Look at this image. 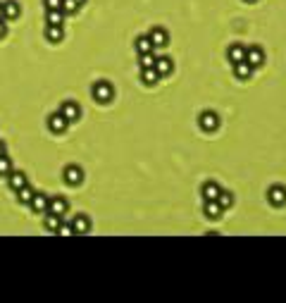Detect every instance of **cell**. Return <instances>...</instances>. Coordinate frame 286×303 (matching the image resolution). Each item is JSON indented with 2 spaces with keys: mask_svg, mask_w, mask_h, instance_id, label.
Segmentation results:
<instances>
[{
  "mask_svg": "<svg viewBox=\"0 0 286 303\" xmlns=\"http://www.w3.org/2000/svg\"><path fill=\"white\" fill-rule=\"evenodd\" d=\"M115 98V86L110 82H96L93 84V101L100 103V105H107V103H112Z\"/></svg>",
  "mask_w": 286,
  "mask_h": 303,
  "instance_id": "obj_1",
  "label": "cell"
},
{
  "mask_svg": "<svg viewBox=\"0 0 286 303\" xmlns=\"http://www.w3.org/2000/svg\"><path fill=\"white\" fill-rule=\"evenodd\" d=\"M198 127L203 129V131H207V134L217 131V129H220V115L212 110L200 112V115H198Z\"/></svg>",
  "mask_w": 286,
  "mask_h": 303,
  "instance_id": "obj_2",
  "label": "cell"
},
{
  "mask_svg": "<svg viewBox=\"0 0 286 303\" xmlns=\"http://www.w3.org/2000/svg\"><path fill=\"white\" fill-rule=\"evenodd\" d=\"M67 127H69V120H67V117H64L60 110L53 112V115L48 117V129H50L53 134H64V131H67Z\"/></svg>",
  "mask_w": 286,
  "mask_h": 303,
  "instance_id": "obj_3",
  "label": "cell"
},
{
  "mask_svg": "<svg viewBox=\"0 0 286 303\" xmlns=\"http://www.w3.org/2000/svg\"><path fill=\"white\" fill-rule=\"evenodd\" d=\"M267 201L269 205H274V208H284L286 205V186H269L267 191Z\"/></svg>",
  "mask_w": 286,
  "mask_h": 303,
  "instance_id": "obj_4",
  "label": "cell"
},
{
  "mask_svg": "<svg viewBox=\"0 0 286 303\" xmlns=\"http://www.w3.org/2000/svg\"><path fill=\"white\" fill-rule=\"evenodd\" d=\"M246 62L255 69V67H262L265 64V50L260 46H250V48H246Z\"/></svg>",
  "mask_w": 286,
  "mask_h": 303,
  "instance_id": "obj_5",
  "label": "cell"
},
{
  "mask_svg": "<svg viewBox=\"0 0 286 303\" xmlns=\"http://www.w3.org/2000/svg\"><path fill=\"white\" fill-rule=\"evenodd\" d=\"M62 175H64V182L69 184V186H79L84 182V170L79 165H67Z\"/></svg>",
  "mask_w": 286,
  "mask_h": 303,
  "instance_id": "obj_6",
  "label": "cell"
},
{
  "mask_svg": "<svg viewBox=\"0 0 286 303\" xmlns=\"http://www.w3.org/2000/svg\"><path fill=\"white\" fill-rule=\"evenodd\" d=\"M67 210H69V201H67L64 196H53L50 203H48V212H55V215H60V217H64Z\"/></svg>",
  "mask_w": 286,
  "mask_h": 303,
  "instance_id": "obj_7",
  "label": "cell"
},
{
  "mask_svg": "<svg viewBox=\"0 0 286 303\" xmlns=\"http://www.w3.org/2000/svg\"><path fill=\"white\" fill-rule=\"evenodd\" d=\"M60 112H62L64 117L69 120V124H72V122H77L81 117V108L77 105V101H64L62 105H60Z\"/></svg>",
  "mask_w": 286,
  "mask_h": 303,
  "instance_id": "obj_8",
  "label": "cell"
},
{
  "mask_svg": "<svg viewBox=\"0 0 286 303\" xmlns=\"http://www.w3.org/2000/svg\"><path fill=\"white\" fill-rule=\"evenodd\" d=\"M48 203H50V198H48L45 193L36 191L34 196H31V201H29V208L34 212H48Z\"/></svg>",
  "mask_w": 286,
  "mask_h": 303,
  "instance_id": "obj_9",
  "label": "cell"
},
{
  "mask_svg": "<svg viewBox=\"0 0 286 303\" xmlns=\"http://www.w3.org/2000/svg\"><path fill=\"white\" fill-rule=\"evenodd\" d=\"M151 43H153V48H165L167 43H170V34H167V29H153L151 31Z\"/></svg>",
  "mask_w": 286,
  "mask_h": 303,
  "instance_id": "obj_10",
  "label": "cell"
},
{
  "mask_svg": "<svg viewBox=\"0 0 286 303\" xmlns=\"http://www.w3.org/2000/svg\"><path fill=\"white\" fill-rule=\"evenodd\" d=\"M24 184H29V179H27V175L22 172V170H12L8 175V186L12 189V191H17V189H22Z\"/></svg>",
  "mask_w": 286,
  "mask_h": 303,
  "instance_id": "obj_11",
  "label": "cell"
},
{
  "mask_svg": "<svg viewBox=\"0 0 286 303\" xmlns=\"http://www.w3.org/2000/svg\"><path fill=\"white\" fill-rule=\"evenodd\" d=\"M155 72L160 77H170L174 72V60L172 57H155Z\"/></svg>",
  "mask_w": 286,
  "mask_h": 303,
  "instance_id": "obj_12",
  "label": "cell"
},
{
  "mask_svg": "<svg viewBox=\"0 0 286 303\" xmlns=\"http://www.w3.org/2000/svg\"><path fill=\"white\" fill-rule=\"evenodd\" d=\"M222 212H224V208L217 201H205L203 215H205L207 220H220V217H222Z\"/></svg>",
  "mask_w": 286,
  "mask_h": 303,
  "instance_id": "obj_13",
  "label": "cell"
},
{
  "mask_svg": "<svg viewBox=\"0 0 286 303\" xmlns=\"http://www.w3.org/2000/svg\"><path fill=\"white\" fill-rule=\"evenodd\" d=\"M19 15H22V10H19L17 0H8V3H3V19H17Z\"/></svg>",
  "mask_w": 286,
  "mask_h": 303,
  "instance_id": "obj_14",
  "label": "cell"
},
{
  "mask_svg": "<svg viewBox=\"0 0 286 303\" xmlns=\"http://www.w3.org/2000/svg\"><path fill=\"white\" fill-rule=\"evenodd\" d=\"M250 74H253V67H250L246 60H241V62L234 64V77H236L239 82H246V79H250Z\"/></svg>",
  "mask_w": 286,
  "mask_h": 303,
  "instance_id": "obj_15",
  "label": "cell"
},
{
  "mask_svg": "<svg viewBox=\"0 0 286 303\" xmlns=\"http://www.w3.org/2000/svg\"><path fill=\"white\" fill-rule=\"evenodd\" d=\"M227 57H229L232 64L241 62V60H246V48H243L241 43H234V46H229V50H227Z\"/></svg>",
  "mask_w": 286,
  "mask_h": 303,
  "instance_id": "obj_16",
  "label": "cell"
},
{
  "mask_svg": "<svg viewBox=\"0 0 286 303\" xmlns=\"http://www.w3.org/2000/svg\"><path fill=\"white\" fill-rule=\"evenodd\" d=\"M220 184H214V182H207L203 184V191H200V196H203V201H217V196H220Z\"/></svg>",
  "mask_w": 286,
  "mask_h": 303,
  "instance_id": "obj_17",
  "label": "cell"
},
{
  "mask_svg": "<svg viewBox=\"0 0 286 303\" xmlns=\"http://www.w3.org/2000/svg\"><path fill=\"white\" fill-rule=\"evenodd\" d=\"M72 227H74V234H89L91 232V220L86 215H77L74 222H72Z\"/></svg>",
  "mask_w": 286,
  "mask_h": 303,
  "instance_id": "obj_18",
  "label": "cell"
},
{
  "mask_svg": "<svg viewBox=\"0 0 286 303\" xmlns=\"http://www.w3.org/2000/svg\"><path fill=\"white\" fill-rule=\"evenodd\" d=\"M45 38H48L50 43H60L64 38V29L55 27V24H48V27H45Z\"/></svg>",
  "mask_w": 286,
  "mask_h": 303,
  "instance_id": "obj_19",
  "label": "cell"
},
{
  "mask_svg": "<svg viewBox=\"0 0 286 303\" xmlns=\"http://www.w3.org/2000/svg\"><path fill=\"white\" fill-rule=\"evenodd\" d=\"M45 24L62 27V24H64V12H62V10H45Z\"/></svg>",
  "mask_w": 286,
  "mask_h": 303,
  "instance_id": "obj_20",
  "label": "cell"
},
{
  "mask_svg": "<svg viewBox=\"0 0 286 303\" xmlns=\"http://www.w3.org/2000/svg\"><path fill=\"white\" fill-rule=\"evenodd\" d=\"M141 82L146 86H155L160 82V74L155 72V67H146V69H141Z\"/></svg>",
  "mask_w": 286,
  "mask_h": 303,
  "instance_id": "obj_21",
  "label": "cell"
},
{
  "mask_svg": "<svg viewBox=\"0 0 286 303\" xmlns=\"http://www.w3.org/2000/svg\"><path fill=\"white\" fill-rule=\"evenodd\" d=\"M155 48H153V43H151V38L148 36H138L136 38V53L138 55H143V53H153Z\"/></svg>",
  "mask_w": 286,
  "mask_h": 303,
  "instance_id": "obj_22",
  "label": "cell"
},
{
  "mask_svg": "<svg viewBox=\"0 0 286 303\" xmlns=\"http://www.w3.org/2000/svg\"><path fill=\"white\" fill-rule=\"evenodd\" d=\"M60 222H62V217H60V215H55V212H48V217L43 220V230H48V232H57Z\"/></svg>",
  "mask_w": 286,
  "mask_h": 303,
  "instance_id": "obj_23",
  "label": "cell"
},
{
  "mask_svg": "<svg viewBox=\"0 0 286 303\" xmlns=\"http://www.w3.org/2000/svg\"><path fill=\"white\" fill-rule=\"evenodd\" d=\"M34 189L29 186V184H24L22 189H17V201L22 203V205H29V201H31V196H34Z\"/></svg>",
  "mask_w": 286,
  "mask_h": 303,
  "instance_id": "obj_24",
  "label": "cell"
},
{
  "mask_svg": "<svg viewBox=\"0 0 286 303\" xmlns=\"http://www.w3.org/2000/svg\"><path fill=\"white\" fill-rule=\"evenodd\" d=\"M217 203L222 205L224 210H227V208H232V205H234V193L232 191H220V196H217Z\"/></svg>",
  "mask_w": 286,
  "mask_h": 303,
  "instance_id": "obj_25",
  "label": "cell"
},
{
  "mask_svg": "<svg viewBox=\"0 0 286 303\" xmlns=\"http://www.w3.org/2000/svg\"><path fill=\"white\" fill-rule=\"evenodd\" d=\"M10 172H12V160L5 153V156H0V177H8Z\"/></svg>",
  "mask_w": 286,
  "mask_h": 303,
  "instance_id": "obj_26",
  "label": "cell"
},
{
  "mask_svg": "<svg viewBox=\"0 0 286 303\" xmlns=\"http://www.w3.org/2000/svg\"><path fill=\"white\" fill-rule=\"evenodd\" d=\"M81 10L79 3H74V0H62V12L64 15H77Z\"/></svg>",
  "mask_w": 286,
  "mask_h": 303,
  "instance_id": "obj_27",
  "label": "cell"
},
{
  "mask_svg": "<svg viewBox=\"0 0 286 303\" xmlns=\"http://www.w3.org/2000/svg\"><path fill=\"white\" fill-rule=\"evenodd\" d=\"M141 57V69H146V67H155V55L153 53H143Z\"/></svg>",
  "mask_w": 286,
  "mask_h": 303,
  "instance_id": "obj_28",
  "label": "cell"
},
{
  "mask_svg": "<svg viewBox=\"0 0 286 303\" xmlns=\"http://www.w3.org/2000/svg\"><path fill=\"white\" fill-rule=\"evenodd\" d=\"M45 10H62V0H43Z\"/></svg>",
  "mask_w": 286,
  "mask_h": 303,
  "instance_id": "obj_29",
  "label": "cell"
},
{
  "mask_svg": "<svg viewBox=\"0 0 286 303\" xmlns=\"http://www.w3.org/2000/svg\"><path fill=\"white\" fill-rule=\"evenodd\" d=\"M57 234H74V227H72V224H64V220H62L60 227H57Z\"/></svg>",
  "mask_w": 286,
  "mask_h": 303,
  "instance_id": "obj_30",
  "label": "cell"
},
{
  "mask_svg": "<svg viewBox=\"0 0 286 303\" xmlns=\"http://www.w3.org/2000/svg\"><path fill=\"white\" fill-rule=\"evenodd\" d=\"M8 34V24H5V19H0V38Z\"/></svg>",
  "mask_w": 286,
  "mask_h": 303,
  "instance_id": "obj_31",
  "label": "cell"
},
{
  "mask_svg": "<svg viewBox=\"0 0 286 303\" xmlns=\"http://www.w3.org/2000/svg\"><path fill=\"white\" fill-rule=\"evenodd\" d=\"M5 153H8V148H5V143L0 141V156H5Z\"/></svg>",
  "mask_w": 286,
  "mask_h": 303,
  "instance_id": "obj_32",
  "label": "cell"
},
{
  "mask_svg": "<svg viewBox=\"0 0 286 303\" xmlns=\"http://www.w3.org/2000/svg\"><path fill=\"white\" fill-rule=\"evenodd\" d=\"M0 19H3V3H0Z\"/></svg>",
  "mask_w": 286,
  "mask_h": 303,
  "instance_id": "obj_33",
  "label": "cell"
},
{
  "mask_svg": "<svg viewBox=\"0 0 286 303\" xmlns=\"http://www.w3.org/2000/svg\"><path fill=\"white\" fill-rule=\"evenodd\" d=\"M74 3H79V5H84V3H86V0H74Z\"/></svg>",
  "mask_w": 286,
  "mask_h": 303,
  "instance_id": "obj_34",
  "label": "cell"
},
{
  "mask_svg": "<svg viewBox=\"0 0 286 303\" xmlns=\"http://www.w3.org/2000/svg\"><path fill=\"white\" fill-rule=\"evenodd\" d=\"M248 3H253V0H248Z\"/></svg>",
  "mask_w": 286,
  "mask_h": 303,
  "instance_id": "obj_35",
  "label": "cell"
}]
</instances>
